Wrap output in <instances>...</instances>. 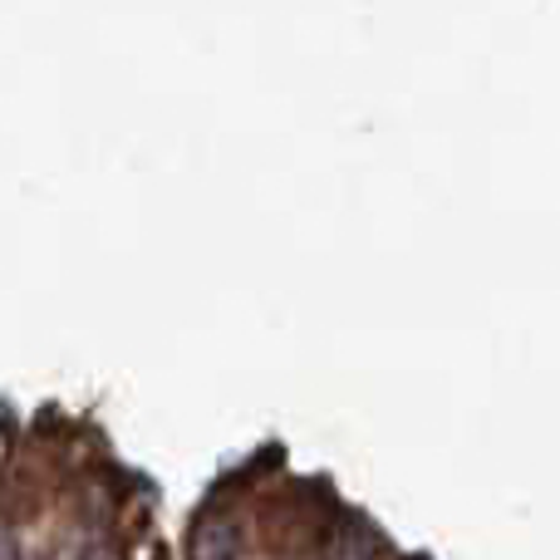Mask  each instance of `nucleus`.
Instances as JSON below:
<instances>
[{
  "label": "nucleus",
  "instance_id": "nucleus-3",
  "mask_svg": "<svg viewBox=\"0 0 560 560\" xmlns=\"http://www.w3.org/2000/svg\"><path fill=\"white\" fill-rule=\"evenodd\" d=\"M79 560H118L114 551H108V546H89V551L84 556H79Z\"/></svg>",
  "mask_w": 560,
  "mask_h": 560
},
{
  "label": "nucleus",
  "instance_id": "nucleus-1",
  "mask_svg": "<svg viewBox=\"0 0 560 560\" xmlns=\"http://www.w3.org/2000/svg\"><path fill=\"white\" fill-rule=\"evenodd\" d=\"M242 556V541H236V522L226 516H207L192 532V560H236Z\"/></svg>",
  "mask_w": 560,
  "mask_h": 560
},
{
  "label": "nucleus",
  "instance_id": "nucleus-2",
  "mask_svg": "<svg viewBox=\"0 0 560 560\" xmlns=\"http://www.w3.org/2000/svg\"><path fill=\"white\" fill-rule=\"evenodd\" d=\"M0 560H20V546H15V536H10L5 522H0Z\"/></svg>",
  "mask_w": 560,
  "mask_h": 560
}]
</instances>
